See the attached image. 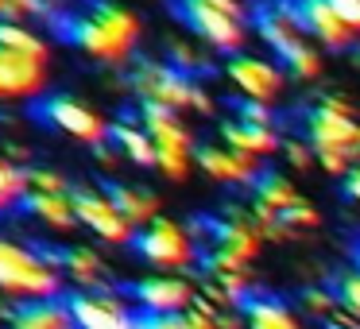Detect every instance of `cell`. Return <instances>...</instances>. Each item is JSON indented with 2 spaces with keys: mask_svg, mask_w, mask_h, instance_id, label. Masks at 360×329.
<instances>
[{
  "mask_svg": "<svg viewBox=\"0 0 360 329\" xmlns=\"http://www.w3.org/2000/svg\"><path fill=\"white\" fill-rule=\"evenodd\" d=\"M47 24L66 47L82 51L101 66H132L143 35V20L112 0H86L78 8H63Z\"/></svg>",
  "mask_w": 360,
  "mask_h": 329,
  "instance_id": "1",
  "label": "cell"
},
{
  "mask_svg": "<svg viewBox=\"0 0 360 329\" xmlns=\"http://www.w3.org/2000/svg\"><path fill=\"white\" fill-rule=\"evenodd\" d=\"M302 136L310 140L314 155H318L321 171L341 179L349 167L360 163V124H356V109L341 97H321L318 105L298 117Z\"/></svg>",
  "mask_w": 360,
  "mask_h": 329,
  "instance_id": "2",
  "label": "cell"
},
{
  "mask_svg": "<svg viewBox=\"0 0 360 329\" xmlns=\"http://www.w3.org/2000/svg\"><path fill=\"white\" fill-rule=\"evenodd\" d=\"M128 89L136 93V105H163V109H174V112L194 109L202 117L213 112V101L198 86V78L179 74L163 58H143V55L132 58V66H128Z\"/></svg>",
  "mask_w": 360,
  "mask_h": 329,
  "instance_id": "3",
  "label": "cell"
},
{
  "mask_svg": "<svg viewBox=\"0 0 360 329\" xmlns=\"http://www.w3.org/2000/svg\"><path fill=\"white\" fill-rule=\"evenodd\" d=\"M63 271L43 256L39 248L0 236V295L27 302V298H58L63 295Z\"/></svg>",
  "mask_w": 360,
  "mask_h": 329,
  "instance_id": "4",
  "label": "cell"
},
{
  "mask_svg": "<svg viewBox=\"0 0 360 329\" xmlns=\"http://www.w3.org/2000/svg\"><path fill=\"white\" fill-rule=\"evenodd\" d=\"M136 117L140 124L151 132L155 140V167L167 174V179L182 182L190 171H194V136L182 124V117L174 109H163V105H136Z\"/></svg>",
  "mask_w": 360,
  "mask_h": 329,
  "instance_id": "5",
  "label": "cell"
},
{
  "mask_svg": "<svg viewBox=\"0 0 360 329\" xmlns=\"http://www.w3.org/2000/svg\"><path fill=\"white\" fill-rule=\"evenodd\" d=\"M132 256H140L143 264H151L155 271H186V267L198 264L202 248H198V236L190 233L186 225L179 221H167V217H155L151 225L136 228L132 236Z\"/></svg>",
  "mask_w": 360,
  "mask_h": 329,
  "instance_id": "6",
  "label": "cell"
},
{
  "mask_svg": "<svg viewBox=\"0 0 360 329\" xmlns=\"http://www.w3.org/2000/svg\"><path fill=\"white\" fill-rule=\"evenodd\" d=\"M190 233L198 236V248L229 252V256L244 259V264H252L267 244L264 233H259V225H256V217H252V209H240V205H229L217 217H213V213L194 217Z\"/></svg>",
  "mask_w": 360,
  "mask_h": 329,
  "instance_id": "7",
  "label": "cell"
},
{
  "mask_svg": "<svg viewBox=\"0 0 360 329\" xmlns=\"http://www.w3.org/2000/svg\"><path fill=\"white\" fill-rule=\"evenodd\" d=\"M167 8H171V16L179 20L186 32H194L198 39L210 43L213 51L240 55L244 39H248V20L217 8L210 0H167Z\"/></svg>",
  "mask_w": 360,
  "mask_h": 329,
  "instance_id": "8",
  "label": "cell"
},
{
  "mask_svg": "<svg viewBox=\"0 0 360 329\" xmlns=\"http://www.w3.org/2000/svg\"><path fill=\"white\" fill-rule=\"evenodd\" d=\"M32 117L51 124L55 132L70 136L78 143H105L112 132V124H105V117L97 109H89L86 101H74L70 93H47L32 105Z\"/></svg>",
  "mask_w": 360,
  "mask_h": 329,
  "instance_id": "9",
  "label": "cell"
},
{
  "mask_svg": "<svg viewBox=\"0 0 360 329\" xmlns=\"http://www.w3.org/2000/svg\"><path fill=\"white\" fill-rule=\"evenodd\" d=\"M124 298L132 302V310L140 318H163V314H182L190 302L198 298V287L190 279L174 271H159V275H148V279H136V283H124Z\"/></svg>",
  "mask_w": 360,
  "mask_h": 329,
  "instance_id": "10",
  "label": "cell"
},
{
  "mask_svg": "<svg viewBox=\"0 0 360 329\" xmlns=\"http://www.w3.org/2000/svg\"><path fill=\"white\" fill-rule=\"evenodd\" d=\"M70 198H74L78 225H86L89 233L97 236V240H105V244H124V248L132 244L136 225L117 209V202L105 194V186L97 190V186H89V182H78V186L70 190Z\"/></svg>",
  "mask_w": 360,
  "mask_h": 329,
  "instance_id": "11",
  "label": "cell"
},
{
  "mask_svg": "<svg viewBox=\"0 0 360 329\" xmlns=\"http://www.w3.org/2000/svg\"><path fill=\"white\" fill-rule=\"evenodd\" d=\"M74 329H140V314L124 298V290H74L70 295Z\"/></svg>",
  "mask_w": 360,
  "mask_h": 329,
  "instance_id": "12",
  "label": "cell"
},
{
  "mask_svg": "<svg viewBox=\"0 0 360 329\" xmlns=\"http://www.w3.org/2000/svg\"><path fill=\"white\" fill-rule=\"evenodd\" d=\"M287 4L295 12V24L302 27L306 39L321 43L326 51H356L360 47V35L337 16L329 0H287Z\"/></svg>",
  "mask_w": 360,
  "mask_h": 329,
  "instance_id": "13",
  "label": "cell"
},
{
  "mask_svg": "<svg viewBox=\"0 0 360 329\" xmlns=\"http://www.w3.org/2000/svg\"><path fill=\"white\" fill-rule=\"evenodd\" d=\"M47 89V58L24 55L0 43V101L35 105Z\"/></svg>",
  "mask_w": 360,
  "mask_h": 329,
  "instance_id": "14",
  "label": "cell"
},
{
  "mask_svg": "<svg viewBox=\"0 0 360 329\" xmlns=\"http://www.w3.org/2000/svg\"><path fill=\"white\" fill-rule=\"evenodd\" d=\"M225 78L240 89L244 101H259V105H271L275 97L283 93V70L271 63V58H259V55H229L225 63Z\"/></svg>",
  "mask_w": 360,
  "mask_h": 329,
  "instance_id": "15",
  "label": "cell"
},
{
  "mask_svg": "<svg viewBox=\"0 0 360 329\" xmlns=\"http://www.w3.org/2000/svg\"><path fill=\"white\" fill-rule=\"evenodd\" d=\"M194 163L205 179L221 182V186H236V190H248L259 179V171H264V159L240 155V151L225 148V143H198Z\"/></svg>",
  "mask_w": 360,
  "mask_h": 329,
  "instance_id": "16",
  "label": "cell"
},
{
  "mask_svg": "<svg viewBox=\"0 0 360 329\" xmlns=\"http://www.w3.org/2000/svg\"><path fill=\"white\" fill-rule=\"evenodd\" d=\"M43 256L63 271L66 283H74L78 290H105L109 287V267L86 244H43Z\"/></svg>",
  "mask_w": 360,
  "mask_h": 329,
  "instance_id": "17",
  "label": "cell"
},
{
  "mask_svg": "<svg viewBox=\"0 0 360 329\" xmlns=\"http://www.w3.org/2000/svg\"><path fill=\"white\" fill-rule=\"evenodd\" d=\"M4 329H74L70 298H27L16 302L4 318Z\"/></svg>",
  "mask_w": 360,
  "mask_h": 329,
  "instance_id": "18",
  "label": "cell"
},
{
  "mask_svg": "<svg viewBox=\"0 0 360 329\" xmlns=\"http://www.w3.org/2000/svg\"><path fill=\"white\" fill-rule=\"evenodd\" d=\"M244 329H306L298 318V306H290L287 298L271 295V290H252L240 302Z\"/></svg>",
  "mask_w": 360,
  "mask_h": 329,
  "instance_id": "19",
  "label": "cell"
},
{
  "mask_svg": "<svg viewBox=\"0 0 360 329\" xmlns=\"http://www.w3.org/2000/svg\"><path fill=\"white\" fill-rule=\"evenodd\" d=\"M217 132H221V143H225V148L240 151V155H252V159H267V155H275V151L283 148V140H279V132H275V128L248 124V120L233 117V112L221 120Z\"/></svg>",
  "mask_w": 360,
  "mask_h": 329,
  "instance_id": "20",
  "label": "cell"
},
{
  "mask_svg": "<svg viewBox=\"0 0 360 329\" xmlns=\"http://www.w3.org/2000/svg\"><path fill=\"white\" fill-rule=\"evenodd\" d=\"M20 213H27V217L43 221V225H51V228H74L78 225L70 194H39V190H27V198L20 202Z\"/></svg>",
  "mask_w": 360,
  "mask_h": 329,
  "instance_id": "21",
  "label": "cell"
},
{
  "mask_svg": "<svg viewBox=\"0 0 360 329\" xmlns=\"http://www.w3.org/2000/svg\"><path fill=\"white\" fill-rule=\"evenodd\" d=\"M105 194L117 202V209L124 213L136 228L151 225V221L159 217V198L151 194V190H143V186H128V182L112 179V182H105Z\"/></svg>",
  "mask_w": 360,
  "mask_h": 329,
  "instance_id": "22",
  "label": "cell"
},
{
  "mask_svg": "<svg viewBox=\"0 0 360 329\" xmlns=\"http://www.w3.org/2000/svg\"><path fill=\"white\" fill-rule=\"evenodd\" d=\"M109 143L124 159H132L136 167H155V140H151V132L140 124V117L136 120L128 117V120H120V124H112Z\"/></svg>",
  "mask_w": 360,
  "mask_h": 329,
  "instance_id": "23",
  "label": "cell"
},
{
  "mask_svg": "<svg viewBox=\"0 0 360 329\" xmlns=\"http://www.w3.org/2000/svg\"><path fill=\"white\" fill-rule=\"evenodd\" d=\"M24 198H27V167L0 155V213L20 209Z\"/></svg>",
  "mask_w": 360,
  "mask_h": 329,
  "instance_id": "24",
  "label": "cell"
},
{
  "mask_svg": "<svg viewBox=\"0 0 360 329\" xmlns=\"http://www.w3.org/2000/svg\"><path fill=\"white\" fill-rule=\"evenodd\" d=\"M163 63L174 66L179 74H186V78H198V74H210V70H213V66H210V55H202V51H198L194 43H186V39L167 43Z\"/></svg>",
  "mask_w": 360,
  "mask_h": 329,
  "instance_id": "25",
  "label": "cell"
},
{
  "mask_svg": "<svg viewBox=\"0 0 360 329\" xmlns=\"http://www.w3.org/2000/svg\"><path fill=\"white\" fill-rule=\"evenodd\" d=\"M279 63H283V70H287L290 78L310 82V78H318V74H321V51L314 47L310 39H302L295 51H287V55H283Z\"/></svg>",
  "mask_w": 360,
  "mask_h": 329,
  "instance_id": "26",
  "label": "cell"
},
{
  "mask_svg": "<svg viewBox=\"0 0 360 329\" xmlns=\"http://www.w3.org/2000/svg\"><path fill=\"white\" fill-rule=\"evenodd\" d=\"M0 43L12 51H24V55H35V58H51L47 43L32 32L27 24H12V20H0Z\"/></svg>",
  "mask_w": 360,
  "mask_h": 329,
  "instance_id": "27",
  "label": "cell"
},
{
  "mask_svg": "<svg viewBox=\"0 0 360 329\" xmlns=\"http://www.w3.org/2000/svg\"><path fill=\"white\" fill-rule=\"evenodd\" d=\"M295 306H298V310H302V314H310L314 321H326V318H329V314H333V310H337V306H341V302H337L333 287H329V283H326V287H306L302 295L295 298Z\"/></svg>",
  "mask_w": 360,
  "mask_h": 329,
  "instance_id": "28",
  "label": "cell"
},
{
  "mask_svg": "<svg viewBox=\"0 0 360 329\" xmlns=\"http://www.w3.org/2000/svg\"><path fill=\"white\" fill-rule=\"evenodd\" d=\"M329 287H333L337 302H341L349 314H356V318H360V267H356V264H352V267H341V271L329 279Z\"/></svg>",
  "mask_w": 360,
  "mask_h": 329,
  "instance_id": "29",
  "label": "cell"
},
{
  "mask_svg": "<svg viewBox=\"0 0 360 329\" xmlns=\"http://www.w3.org/2000/svg\"><path fill=\"white\" fill-rule=\"evenodd\" d=\"M27 190H39V194H70L74 182H66L51 167H27Z\"/></svg>",
  "mask_w": 360,
  "mask_h": 329,
  "instance_id": "30",
  "label": "cell"
},
{
  "mask_svg": "<svg viewBox=\"0 0 360 329\" xmlns=\"http://www.w3.org/2000/svg\"><path fill=\"white\" fill-rule=\"evenodd\" d=\"M279 151H283V159H287L295 171H310V167L318 163V155H314V148H310V140H306V136H287Z\"/></svg>",
  "mask_w": 360,
  "mask_h": 329,
  "instance_id": "31",
  "label": "cell"
},
{
  "mask_svg": "<svg viewBox=\"0 0 360 329\" xmlns=\"http://www.w3.org/2000/svg\"><path fill=\"white\" fill-rule=\"evenodd\" d=\"M233 117H240V120H248V124H267V128H275V112H271V105H259V101H233Z\"/></svg>",
  "mask_w": 360,
  "mask_h": 329,
  "instance_id": "32",
  "label": "cell"
},
{
  "mask_svg": "<svg viewBox=\"0 0 360 329\" xmlns=\"http://www.w3.org/2000/svg\"><path fill=\"white\" fill-rule=\"evenodd\" d=\"M0 20H12V24H27V20H43V12L35 8L32 0H0Z\"/></svg>",
  "mask_w": 360,
  "mask_h": 329,
  "instance_id": "33",
  "label": "cell"
},
{
  "mask_svg": "<svg viewBox=\"0 0 360 329\" xmlns=\"http://www.w3.org/2000/svg\"><path fill=\"white\" fill-rule=\"evenodd\" d=\"M341 198H345V202H352V205L360 209V163L349 167V171L341 174Z\"/></svg>",
  "mask_w": 360,
  "mask_h": 329,
  "instance_id": "34",
  "label": "cell"
},
{
  "mask_svg": "<svg viewBox=\"0 0 360 329\" xmlns=\"http://www.w3.org/2000/svg\"><path fill=\"white\" fill-rule=\"evenodd\" d=\"M329 4H333L337 16H341L345 24H349L352 32L360 35V0H329Z\"/></svg>",
  "mask_w": 360,
  "mask_h": 329,
  "instance_id": "35",
  "label": "cell"
},
{
  "mask_svg": "<svg viewBox=\"0 0 360 329\" xmlns=\"http://www.w3.org/2000/svg\"><path fill=\"white\" fill-rule=\"evenodd\" d=\"M321 329H360V318H356V314H349L345 306H337V310L321 321Z\"/></svg>",
  "mask_w": 360,
  "mask_h": 329,
  "instance_id": "36",
  "label": "cell"
},
{
  "mask_svg": "<svg viewBox=\"0 0 360 329\" xmlns=\"http://www.w3.org/2000/svg\"><path fill=\"white\" fill-rule=\"evenodd\" d=\"M140 329H186L182 314H163V318H140Z\"/></svg>",
  "mask_w": 360,
  "mask_h": 329,
  "instance_id": "37",
  "label": "cell"
},
{
  "mask_svg": "<svg viewBox=\"0 0 360 329\" xmlns=\"http://www.w3.org/2000/svg\"><path fill=\"white\" fill-rule=\"evenodd\" d=\"M352 264L360 267V236H356V244H352Z\"/></svg>",
  "mask_w": 360,
  "mask_h": 329,
  "instance_id": "38",
  "label": "cell"
},
{
  "mask_svg": "<svg viewBox=\"0 0 360 329\" xmlns=\"http://www.w3.org/2000/svg\"><path fill=\"white\" fill-rule=\"evenodd\" d=\"M352 58H356V66H360V47H356V51H352Z\"/></svg>",
  "mask_w": 360,
  "mask_h": 329,
  "instance_id": "39",
  "label": "cell"
}]
</instances>
